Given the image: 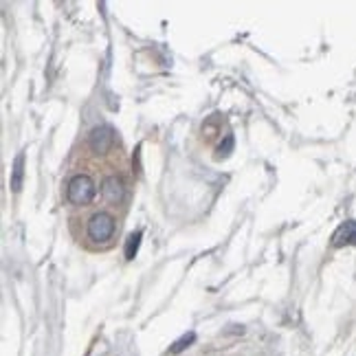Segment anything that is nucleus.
I'll return each mask as SVG.
<instances>
[{"label":"nucleus","mask_w":356,"mask_h":356,"mask_svg":"<svg viewBox=\"0 0 356 356\" xmlns=\"http://www.w3.org/2000/svg\"><path fill=\"white\" fill-rule=\"evenodd\" d=\"M356 246V220H348L341 225L337 231H334V236H332V246L334 249H341V246Z\"/></svg>","instance_id":"obj_4"},{"label":"nucleus","mask_w":356,"mask_h":356,"mask_svg":"<svg viewBox=\"0 0 356 356\" xmlns=\"http://www.w3.org/2000/svg\"><path fill=\"white\" fill-rule=\"evenodd\" d=\"M234 136H231V134H227L225 136V141L220 143V145H218V159H220V156H229V152H231V149H234Z\"/></svg>","instance_id":"obj_9"},{"label":"nucleus","mask_w":356,"mask_h":356,"mask_svg":"<svg viewBox=\"0 0 356 356\" xmlns=\"http://www.w3.org/2000/svg\"><path fill=\"white\" fill-rule=\"evenodd\" d=\"M194 341H196V332H185L181 339L174 341V343H172V348H170V354H172V356L181 354L183 350H187L191 343H194Z\"/></svg>","instance_id":"obj_7"},{"label":"nucleus","mask_w":356,"mask_h":356,"mask_svg":"<svg viewBox=\"0 0 356 356\" xmlns=\"http://www.w3.org/2000/svg\"><path fill=\"white\" fill-rule=\"evenodd\" d=\"M115 234V218L111 213H95L88 220V238L95 242H106Z\"/></svg>","instance_id":"obj_2"},{"label":"nucleus","mask_w":356,"mask_h":356,"mask_svg":"<svg viewBox=\"0 0 356 356\" xmlns=\"http://www.w3.org/2000/svg\"><path fill=\"white\" fill-rule=\"evenodd\" d=\"M141 238H143L141 231H134V234H130V238L126 242V259L136 257V253H139V246H141Z\"/></svg>","instance_id":"obj_8"},{"label":"nucleus","mask_w":356,"mask_h":356,"mask_svg":"<svg viewBox=\"0 0 356 356\" xmlns=\"http://www.w3.org/2000/svg\"><path fill=\"white\" fill-rule=\"evenodd\" d=\"M102 194L108 202H121L123 196H126V187H123V181L119 176H108L102 185Z\"/></svg>","instance_id":"obj_5"},{"label":"nucleus","mask_w":356,"mask_h":356,"mask_svg":"<svg viewBox=\"0 0 356 356\" xmlns=\"http://www.w3.org/2000/svg\"><path fill=\"white\" fill-rule=\"evenodd\" d=\"M113 143H115V132L108 126H99L88 134V145L92 147V152H97V154L108 152V149L113 147Z\"/></svg>","instance_id":"obj_3"},{"label":"nucleus","mask_w":356,"mask_h":356,"mask_svg":"<svg viewBox=\"0 0 356 356\" xmlns=\"http://www.w3.org/2000/svg\"><path fill=\"white\" fill-rule=\"evenodd\" d=\"M95 191L97 189H95L92 178L86 174H77L68 183V200L73 204H88L95 198Z\"/></svg>","instance_id":"obj_1"},{"label":"nucleus","mask_w":356,"mask_h":356,"mask_svg":"<svg viewBox=\"0 0 356 356\" xmlns=\"http://www.w3.org/2000/svg\"><path fill=\"white\" fill-rule=\"evenodd\" d=\"M22 181H24V154L20 152L18 156H16V161H13V168H11V181H9V185H11V191H18L22 189Z\"/></svg>","instance_id":"obj_6"}]
</instances>
